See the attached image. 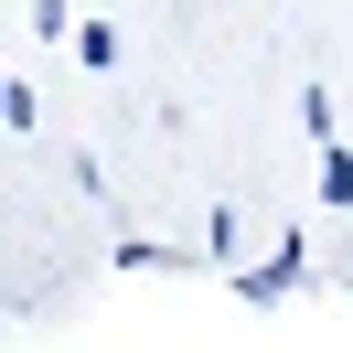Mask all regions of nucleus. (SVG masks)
Wrapping results in <instances>:
<instances>
[{
    "label": "nucleus",
    "instance_id": "f03ea898",
    "mask_svg": "<svg viewBox=\"0 0 353 353\" xmlns=\"http://www.w3.org/2000/svg\"><path fill=\"white\" fill-rule=\"evenodd\" d=\"M321 203H353V150H332V161H321Z\"/></svg>",
    "mask_w": 353,
    "mask_h": 353
},
{
    "label": "nucleus",
    "instance_id": "f257e3e1",
    "mask_svg": "<svg viewBox=\"0 0 353 353\" xmlns=\"http://www.w3.org/2000/svg\"><path fill=\"white\" fill-rule=\"evenodd\" d=\"M289 279H300V236H289V246H279L268 268H246V279H236V300H279Z\"/></svg>",
    "mask_w": 353,
    "mask_h": 353
}]
</instances>
